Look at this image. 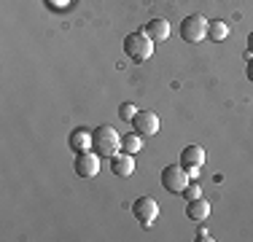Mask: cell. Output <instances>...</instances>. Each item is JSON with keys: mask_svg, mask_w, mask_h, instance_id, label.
<instances>
[{"mask_svg": "<svg viewBox=\"0 0 253 242\" xmlns=\"http://www.w3.org/2000/svg\"><path fill=\"white\" fill-rule=\"evenodd\" d=\"M124 54L135 65H143L154 54V40L146 33H129V35H124Z\"/></svg>", "mask_w": 253, "mask_h": 242, "instance_id": "obj_1", "label": "cell"}, {"mask_svg": "<svg viewBox=\"0 0 253 242\" xmlns=\"http://www.w3.org/2000/svg\"><path fill=\"white\" fill-rule=\"evenodd\" d=\"M92 151H97L100 156H116L122 151V137L113 126H97L92 132Z\"/></svg>", "mask_w": 253, "mask_h": 242, "instance_id": "obj_2", "label": "cell"}, {"mask_svg": "<svg viewBox=\"0 0 253 242\" xmlns=\"http://www.w3.org/2000/svg\"><path fill=\"white\" fill-rule=\"evenodd\" d=\"M208 19H205L202 14H191L186 16L183 22H180V38L186 40V43H200V40L208 38Z\"/></svg>", "mask_w": 253, "mask_h": 242, "instance_id": "obj_3", "label": "cell"}, {"mask_svg": "<svg viewBox=\"0 0 253 242\" xmlns=\"http://www.w3.org/2000/svg\"><path fill=\"white\" fill-rule=\"evenodd\" d=\"M189 169L183 164H170L162 169V186H165L170 194H183V189L189 186Z\"/></svg>", "mask_w": 253, "mask_h": 242, "instance_id": "obj_4", "label": "cell"}, {"mask_svg": "<svg viewBox=\"0 0 253 242\" xmlns=\"http://www.w3.org/2000/svg\"><path fill=\"white\" fill-rule=\"evenodd\" d=\"M132 215H135V221L143 229H148L156 221V215H159V204H156L154 197H137L132 202Z\"/></svg>", "mask_w": 253, "mask_h": 242, "instance_id": "obj_5", "label": "cell"}, {"mask_svg": "<svg viewBox=\"0 0 253 242\" xmlns=\"http://www.w3.org/2000/svg\"><path fill=\"white\" fill-rule=\"evenodd\" d=\"M73 169L81 178H94L100 172V154L97 151H81V154H76Z\"/></svg>", "mask_w": 253, "mask_h": 242, "instance_id": "obj_6", "label": "cell"}, {"mask_svg": "<svg viewBox=\"0 0 253 242\" xmlns=\"http://www.w3.org/2000/svg\"><path fill=\"white\" fill-rule=\"evenodd\" d=\"M129 124H132V129H135L137 135H146V137L159 132V116H156L154 111H137Z\"/></svg>", "mask_w": 253, "mask_h": 242, "instance_id": "obj_7", "label": "cell"}, {"mask_svg": "<svg viewBox=\"0 0 253 242\" xmlns=\"http://www.w3.org/2000/svg\"><path fill=\"white\" fill-rule=\"evenodd\" d=\"M202 161H205V151L200 145H186V148L180 151V164L189 169L191 178H197V169L202 167Z\"/></svg>", "mask_w": 253, "mask_h": 242, "instance_id": "obj_8", "label": "cell"}, {"mask_svg": "<svg viewBox=\"0 0 253 242\" xmlns=\"http://www.w3.org/2000/svg\"><path fill=\"white\" fill-rule=\"evenodd\" d=\"M111 169H113V175H119V178L132 175V172H135V159H132V154L119 151L116 156H111Z\"/></svg>", "mask_w": 253, "mask_h": 242, "instance_id": "obj_9", "label": "cell"}, {"mask_svg": "<svg viewBox=\"0 0 253 242\" xmlns=\"http://www.w3.org/2000/svg\"><path fill=\"white\" fill-rule=\"evenodd\" d=\"M143 33H146L154 43H162V40H167V35H170V24H167V19H151Z\"/></svg>", "mask_w": 253, "mask_h": 242, "instance_id": "obj_10", "label": "cell"}, {"mask_svg": "<svg viewBox=\"0 0 253 242\" xmlns=\"http://www.w3.org/2000/svg\"><path fill=\"white\" fill-rule=\"evenodd\" d=\"M186 215H189L191 221H205V218H210V204L205 202L202 197H197L186 204Z\"/></svg>", "mask_w": 253, "mask_h": 242, "instance_id": "obj_11", "label": "cell"}, {"mask_svg": "<svg viewBox=\"0 0 253 242\" xmlns=\"http://www.w3.org/2000/svg\"><path fill=\"white\" fill-rule=\"evenodd\" d=\"M70 148L76 151V154H81V151H89L92 148V135H89L86 129H73L70 132Z\"/></svg>", "mask_w": 253, "mask_h": 242, "instance_id": "obj_12", "label": "cell"}, {"mask_svg": "<svg viewBox=\"0 0 253 242\" xmlns=\"http://www.w3.org/2000/svg\"><path fill=\"white\" fill-rule=\"evenodd\" d=\"M229 35V24L226 22H221V19H213L208 24V38L210 40H224Z\"/></svg>", "mask_w": 253, "mask_h": 242, "instance_id": "obj_13", "label": "cell"}, {"mask_svg": "<svg viewBox=\"0 0 253 242\" xmlns=\"http://www.w3.org/2000/svg\"><path fill=\"white\" fill-rule=\"evenodd\" d=\"M140 148H143V140H140V135H137V132H129V135L122 137V151H124V154L135 156Z\"/></svg>", "mask_w": 253, "mask_h": 242, "instance_id": "obj_14", "label": "cell"}, {"mask_svg": "<svg viewBox=\"0 0 253 242\" xmlns=\"http://www.w3.org/2000/svg\"><path fill=\"white\" fill-rule=\"evenodd\" d=\"M135 113H137V108L132 105V102H122V105H119V119L122 121H132Z\"/></svg>", "mask_w": 253, "mask_h": 242, "instance_id": "obj_15", "label": "cell"}, {"mask_svg": "<svg viewBox=\"0 0 253 242\" xmlns=\"http://www.w3.org/2000/svg\"><path fill=\"white\" fill-rule=\"evenodd\" d=\"M200 194H202L200 186H197V183H189V186L183 189V194H180V197H186V202H191V199H197Z\"/></svg>", "mask_w": 253, "mask_h": 242, "instance_id": "obj_16", "label": "cell"}, {"mask_svg": "<svg viewBox=\"0 0 253 242\" xmlns=\"http://www.w3.org/2000/svg\"><path fill=\"white\" fill-rule=\"evenodd\" d=\"M51 8H65V5H70V0H49Z\"/></svg>", "mask_w": 253, "mask_h": 242, "instance_id": "obj_17", "label": "cell"}, {"mask_svg": "<svg viewBox=\"0 0 253 242\" xmlns=\"http://www.w3.org/2000/svg\"><path fill=\"white\" fill-rule=\"evenodd\" d=\"M245 76H248V81L253 83V57H251V62L245 65Z\"/></svg>", "mask_w": 253, "mask_h": 242, "instance_id": "obj_18", "label": "cell"}, {"mask_svg": "<svg viewBox=\"0 0 253 242\" xmlns=\"http://www.w3.org/2000/svg\"><path fill=\"white\" fill-rule=\"evenodd\" d=\"M197 240H200V242H208V240H213V237H210V234L205 232V229H200V234H197Z\"/></svg>", "mask_w": 253, "mask_h": 242, "instance_id": "obj_19", "label": "cell"}, {"mask_svg": "<svg viewBox=\"0 0 253 242\" xmlns=\"http://www.w3.org/2000/svg\"><path fill=\"white\" fill-rule=\"evenodd\" d=\"M248 51H251V54H253V33H251V35H248Z\"/></svg>", "mask_w": 253, "mask_h": 242, "instance_id": "obj_20", "label": "cell"}]
</instances>
